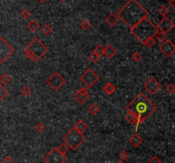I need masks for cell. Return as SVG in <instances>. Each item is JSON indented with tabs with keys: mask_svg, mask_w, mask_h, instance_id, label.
Returning <instances> with one entry per match:
<instances>
[{
	"mask_svg": "<svg viewBox=\"0 0 175 163\" xmlns=\"http://www.w3.org/2000/svg\"><path fill=\"white\" fill-rule=\"evenodd\" d=\"M160 51L165 55L167 57H170L175 52V45L169 39H166L165 41L160 45Z\"/></svg>",
	"mask_w": 175,
	"mask_h": 163,
	"instance_id": "8fae6325",
	"label": "cell"
},
{
	"mask_svg": "<svg viewBox=\"0 0 175 163\" xmlns=\"http://www.w3.org/2000/svg\"><path fill=\"white\" fill-rule=\"evenodd\" d=\"M116 49L114 47L113 45L109 44V45H107L105 48H104V55L107 58H112L116 54Z\"/></svg>",
	"mask_w": 175,
	"mask_h": 163,
	"instance_id": "9a60e30c",
	"label": "cell"
},
{
	"mask_svg": "<svg viewBox=\"0 0 175 163\" xmlns=\"http://www.w3.org/2000/svg\"><path fill=\"white\" fill-rule=\"evenodd\" d=\"M8 93L9 92L5 89V87L0 85V101L4 100L5 97L8 96Z\"/></svg>",
	"mask_w": 175,
	"mask_h": 163,
	"instance_id": "83f0119b",
	"label": "cell"
},
{
	"mask_svg": "<svg viewBox=\"0 0 175 163\" xmlns=\"http://www.w3.org/2000/svg\"><path fill=\"white\" fill-rule=\"evenodd\" d=\"M49 51L48 47L38 38H34L24 48L26 56L33 62H38Z\"/></svg>",
	"mask_w": 175,
	"mask_h": 163,
	"instance_id": "277c9868",
	"label": "cell"
},
{
	"mask_svg": "<svg viewBox=\"0 0 175 163\" xmlns=\"http://www.w3.org/2000/svg\"><path fill=\"white\" fill-rule=\"evenodd\" d=\"M81 80L86 87H92L99 80V76L91 68H88L81 76Z\"/></svg>",
	"mask_w": 175,
	"mask_h": 163,
	"instance_id": "9c48e42d",
	"label": "cell"
},
{
	"mask_svg": "<svg viewBox=\"0 0 175 163\" xmlns=\"http://www.w3.org/2000/svg\"><path fill=\"white\" fill-rule=\"evenodd\" d=\"M156 38H157V40L160 42L161 44H162L164 41H165L166 39H167V36H166L165 34H163L162 32L161 31H158L157 33H156V36H155Z\"/></svg>",
	"mask_w": 175,
	"mask_h": 163,
	"instance_id": "cb8c5ba5",
	"label": "cell"
},
{
	"mask_svg": "<svg viewBox=\"0 0 175 163\" xmlns=\"http://www.w3.org/2000/svg\"><path fill=\"white\" fill-rule=\"evenodd\" d=\"M104 47L103 45H101V44H98L96 48H95L94 51L96 54H97V55H99L100 57H102V55H104Z\"/></svg>",
	"mask_w": 175,
	"mask_h": 163,
	"instance_id": "d6a6232c",
	"label": "cell"
},
{
	"mask_svg": "<svg viewBox=\"0 0 175 163\" xmlns=\"http://www.w3.org/2000/svg\"><path fill=\"white\" fill-rule=\"evenodd\" d=\"M169 5H170L172 8H174L175 7V0H170V1H169Z\"/></svg>",
	"mask_w": 175,
	"mask_h": 163,
	"instance_id": "ab89813d",
	"label": "cell"
},
{
	"mask_svg": "<svg viewBox=\"0 0 175 163\" xmlns=\"http://www.w3.org/2000/svg\"><path fill=\"white\" fill-rule=\"evenodd\" d=\"M52 28L49 24H45L43 26L42 28V33L45 35H49L51 34Z\"/></svg>",
	"mask_w": 175,
	"mask_h": 163,
	"instance_id": "1f68e13d",
	"label": "cell"
},
{
	"mask_svg": "<svg viewBox=\"0 0 175 163\" xmlns=\"http://www.w3.org/2000/svg\"><path fill=\"white\" fill-rule=\"evenodd\" d=\"M144 89L150 93V95H155L161 89V84L156 80L155 78H150L148 81L144 85Z\"/></svg>",
	"mask_w": 175,
	"mask_h": 163,
	"instance_id": "30bf717a",
	"label": "cell"
},
{
	"mask_svg": "<svg viewBox=\"0 0 175 163\" xmlns=\"http://www.w3.org/2000/svg\"><path fill=\"white\" fill-rule=\"evenodd\" d=\"M10 81H11V78L7 73H4V74H2L0 76V84H1V86H5L9 85Z\"/></svg>",
	"mask_w": 175,
	"mask_h": 163,
	"instance_id": "44dd1931",
	"label": "cell"
},
{
	"mask_svg": "<svg viewBox=\"0 0 175 163\" xmlns=\"http://www.w3.org/2000/svg\"><path fill=\"white\" fill-rule=\"evenodd\" d=\"M21 95L25 97H28L31 94H32V90L30 89V87L29 86H24L21 90Z\"/></svg>",
	"mask_w": 175,
	"mask_h": 163,
	"instance_id": "484cf974",
	"label": "cell"
},
{
	"mask_svg": "<svg viewBox=\"0 0 175 163\" xmlns=\"http://www.w3.org/2000/svg\"><path fill=\"white\" fill-rule=\"evenodd\" d=\"M34 129L38 133H42L45 130V126L44 125V123H42V122H38V123H37V125L35 126Z\"/></svg>",
	"mask_w": 175,
	"mask_h": 163,
	"instance_id": "f1b7e54d",
	"label": "cell"
},
{
	"mask_svg": "<svg viewBox=\"0 0 175 163\" xmlns=\"http://www.w3.org/2000/svg\"><path fill=\"white\" fill-rule=\"evenodd\" d=\"M125 119L127 121V123L131 124V125H135L137 122V116L131 112H128L127 115L125 117Z\"/></svg>",
	"mask_w": 175,
	"mask_h": 163,
	"instance_id": "d6986e66",
	"label": "cell"
},
{
	"mask_svg": "<svg viewBox=\"0 0 175 163\" xmlns=\"http://www.w3.org/2000/svg\"><path fill=\"white\" fill-rule=\"evenodd\" d=\"M14 48L4 38H0V63H4L14 53Z\"/></svg>",
	"mask_w": 175,
	"mask_h": 163,
	"instance_id": "52a82bcc",
	"label": "cell"
},
{
	"mask_svg": "<svg viewBox=\"0 0 175 163\" xmlns=\"http://www.w3.org/2000/svg\"><path fill=\"white\" fill-rule=\"evenodd\" d=\"M158 31H161L163 34H167L174 28V23L167 17H164L156 26Z\"/></svg>",
	"mask_w": 175,
	"mask_h": 163,
	"instance_id": "7c38bea8",
	"label": "cell"
},
{
	"mask_svg": "<svg viewBox=\"0 0 175 163\" xmlns=\"http://www.w3.org/2000/svg\"><path fill=\"white\" fill-rule=\"evenodd\" d=\"M43 160L45 163H65L67 157L65 155L60 153L57 148L55 147L44 156Z\"/></svg>",
	"mask_w": 175,
	"mask_h": 163,
	"instance_id": "8992f818",
	"label": "cell"
},
{
	"mask_svg": "<svg viewBox=\"0 0 175 163\" xmlns=\"http://www.w3.org/2000/svg\"><path fill=\"white\" fill-rule=\"evenodd\" d=\"M158 13L161 15H162L163 17H167L168 15V14L170 13V10L167 6H161L158 10Z\"/></svg>",
	"mask_w": 175,
	"mask_h": 163,
	"instance_id": "7402d4cb",
	"label": "cell"
},
{
	"mask_svg": "<svg viewBox=\"0 0 175 163\" xmlns=\"http://www.w3.org/2000/svg\"><path fill=\"white\" fill-rule=\"evenodd\" d=\"M91 26V22L89 21V20L84 19L82 21H81V27L84 29V30H88V29H90Z\"/></svg>",
	"mask_w": 175,
	"mask_h": 163,
	"instance_id": "4dcf8cb0",
	"label": "cell"
},
{
	"mask_svg": "<svg viewBox=\"0 0 175 163\" xmlns=\"http://www.w3.org/2000/svg\"><path fill=\"white\" fill-rule=\"evenodd\" d=\"M89 96H90V93H89V91L86 87H81V89L76 91L74 95V97L75 98V100L81 104L85 103L86 100L89 98Z\"/></svg>",
	"mask_w": 175,
	"mask_h": 163,
	"instance_id": "4fadbf2b",
	"label": "cell"
},
{
	"mask_svg": "<svg viewBox=\"0 0 175 163\" xmlns=\"http://www.w3.org/2000/svg\"><path fill=\"white\" fill-rule=\"evenodd\" d=\"M0 163H16L10 156H6Z\"/></svg>",
	"mask_w": 175,
	"mask_h": 163,
	"instance_id": "f35d334b",
	"label": "cell"
},
{
	"mask_svg": "<svg viewBox=\"0 0 175 163\" xmlns=\"http://www.w3.org/2000/svg\"><path fill=\"white\" fill-rule=\"evenodd\" d=\"M21 15L22 18H24V19H28V18H29V17H30L31 13H30V11H29L28 10L25 9V10H23L22 11H21Z\"/></svg>",
	"mask_w": 175,
	"mask_h": 163,
	"instance_id": "8d00e7d4",
	"label": "cell"
},
{
	"mask_svg": "<svg viewBox=\"0 0 175 163\" xmlns=\"http://www.w3.org/2000/svg\"><path fill=\"white\" fill-rule=\"evenodd\" d=\"M62 140L69 148H71L73 150H76L85 142V137L83 133L79 132L73 127L62 138Z\"/></svg>",
	"mask_w": 175,
	"mask_h": 163,
	"instance_id": "5b68a950",
	"label": "cell"
},
{
	"mask_svg": "<svg viewBox=\"0 0 175 163\" xmlns=\"http://www.w3.org/2000/svg\"><path fill=\"white\" fill-rule=\"evenodd\" d=\"M116 163H125V162H124V161H121V160H120V161H117Z\"/></svg>",
	"mask_w": 175,
	"mask_h": 163,
	"instance_id": "60d3db41",
	"label": "cell"
},
{
	"mask_svg": "<svg viewBox=\"0 0 175 163\" xmlns=\"http://www.w3.org/2000/svg\"><path fill=\"white\" fill-rule=\"evenodd\" d=\"M157 32V27L150 20L148 19V17L141 21L137 26L131 29V33L133 36L142 44H144L147 38L155 37Z\"/></svg>",
	"mask_w": 175,
	"mask_h": 163,
	"instance_id": "3957f363",
	"label": "cell"
},
{
	"mask_svg": "<svg viewBox=\"0 0 175 163\" xmlns=\"http://www.w3.org/2000/svg\"><path fill=\"white\" fill-rule=\"evenodd\" d=\"M132 58H133L135 62H139V61L141 60V58H142V56H141V54L138 52V51H135V52H133Z\"/></svg>",
	"mask_w": 175,
	"mask_h": 163,
	"instance_id": "d590c367",
	"label": "cell"
},
{
	"mask_svg": "<svg viewBox=\"0 0 175 163\" xmlns=\"http://www.w3.org/2000/svg\"><path fill=\"white\" fill-rule=\"evenodd\" d=\"M27 28H28L29 31H31V32H36L37 30L39 28V24H38V22L35 21V20H32V21H30L28 25H27Z\"/></svg>",
	"mask_w": 175,
	"mask_h": 163,
	"instance_id": "ac0fdd59",
	"label": "cell"
},
{
	"mask_svg": "<svg viewBox=\"0 0 175 163\" xmlns=\"http://www.w3.org/2000/svg\"><path fill=\"white\" fill-rule=\"evenodd\" d=\"M166 91L169 94H173L175 91V86L173 84H168L167 86H166Z\"/></svg>",
	"mask_w": 175,
	"mask_h": 163,
	"instance_id": "e575fe53",
	"label": "cell"
},
{
	"mask_svg": "<svg viewBox=\"0 0 175 163\" xmlns=\"http://www.w3.org/2000/svg\"><path fill=\"white\" fill-rule=\"evenodd\" d=\"M38 1L39 2V3H44V2H45V0H38Z\"/></svg>",
	"mask_w": 175,
	"mask_h": 163,
	"instance_id": "b9f144b4",
	"label": "cell"
},
{
	"mask_svg": "<svg viewBox=\"0 0 175 163\" xmlns=\"http://www.w3.org/2000/svg\"><path fill=\"white\" fill-rule=\"evenodd\" d=\"M143 44L146 45L148 47H153L156 44V40H155V37H151V38H147L146 40L144 42Z\"/></svg>",
	"mask_w": 175,
	"mask_h": 163,
	"instance_id": "4316f807",
	"label": "cell"
},
{
	"mask_svg": "<svg viewBox=\"0 0 175 163\" xmlns=\"http://www.w3.org/2000/svg\"><path fill=\"white\" fill-rule=\"evenodd\" d=\"M103 89H104V92L106 94H108V95H111V94H113L114 92L115 91V86H114L112 83H107Z\"/></svg>",
	"mask_w": 175,
	"mask_h": 163,
	"instance_id": "ffe728a7",
	"label": "cell"
},
{
	"mask_svg": "<svg viewBox=\"0 0 175 163\" xmlns=\"http://www.w3.org/2000/svg\"><path fill=\"white\" fill-rule=\"evenodd\" d=\"M89 59H90L91 62L92 63H97V62H98V61H99L100 59H101V57H100L99 55L96 54L95 52H92L90 55Z\"/></svg>",
	"mask_w": 175,
	"mask_h": 163,
	"instance_id": "f546056e",
	"label": "cell"
},
{
	"mask_svg": "<svg viewBox=\"0 0 175 163\" xmlns=\"http://www.w3.org/2000/svg\"><path fill=\"white\" fill-rule=\"evenodd\" d=\"M105 21H106V22H107L109 26L114 27V26H115V25L118 23L119 17L117 16V15L110 14V15H109L107 17H106Z\"/></svg>",
	"mask_w": 175,
	"mask_h": 163,
	"instance_id": "e0dca14e",
	"label": "cell"
},
{
	"mask_svg": "<svg viewBox=\"0 0 175 163\" xmlns=\"http://www.w3.org/2000/svg\"><path fill=\"white\" fill-rule=\"evenodd\" d=\"M161 160L158 156H156V155H154V156H152L151 158L149 160V163H161Z\"/></svg>",
	"mask_w": 175,
	"mask_h": 163,
	"instance_id": "74e56055",
	"label": "cell"
},
{
	"mask_svg": "<svg viewBox=\"0 0 175 163\" xmlns=\"http://www.w3.org/2000/svg\"><path fill=\"white\" fill-rule=\"evenodd\" d=\"M143 139L137 133H135V134L132 135L130 138H129V143L131 144V145L134 147V148H137V147H139L141 144L143 143Z\"/></svg>",
	"mask_w": 175,
	"mask_h": 163,
	"instance_id": "5bb4252c",
	"label": "cell"
},
{
	"mask_svg": "<svg viewBox=\"0 0 175 163\" xmlns=\"http://www.w3.org/2000/svg\"><path fill=\"white\" fill-rule=\"evenodd\" d=\"M59 1H61V2H62V3H63V2H65L66 0H59Z\"/></svg>",
	"mask_w": 175,
	"mask_h": 163,
	"instance_id": "7bdbcfd3",
	"label": "cell"
},
{
	"mask_svg": "<svg viewBox=\"0 0 175 163\" xmlns=\"http://www.w3.org/2000/svg\"><path fill=\"white\" fill-rule=\"evenodd\" d=\"M127 110L137 116V122L135 124V131L137 132L138 126L156 110V106L144 93H139L127 106Z\"/></svg>",
	"mask_w": 175,
	"mask_h": 163,
	"instance_id": "7a4b0ae2",
	"label": "cell"
},
{
	"mask_svg": "<svg viewBox=\"0 0 175 163\" xmlns=\"http://www.w3.org/2000/svg\"><path fill=\"white\" fill-rule=\"evenodd\" d=\"M119 19L122 20L128 28L133 29L141 21L149 16V13L137 0H129L117 13Z\"/></svg>",
	"mask_w": 175,
	"mask_h": 163,
	"instance_id": "6da1fadb",
	"label": "cell"
},
{
	"mask_svg": "<svg viewBox=\"0 0 175 163\" xmlns=\"http://www.w3.org/2000/svg\"><path fill=\"white\" fill-rule=\"evenodd\" d=\"M46 82H47L48 86L52 88L54 91H58L64 86L66 81H65L64 78L59 73L55 72L48 78Z\"/></svg>",
	"mask_w": 175,
	"mask_h": 163,
	"instance_id": "ba28073f",
	"label": "cell"
},
{
	"mask_svg": "<svg viewBox=\"0 0 175 163\" xmlns=\"http://www.w3.org/2000/svg\"><path fill=\"white\" fill-rule=\"evenodd\" d=\"M88 110L92 115H96L97 114H98V112H99V107L97 105L96 103H93V104H91L88 108Z\"/></svg>",
	"mask_w": 175,
	"mask_h": 163,
	"instance_id": "603a6c76",
	"label": "cell"
},
{
	"mask_svg": "<svg viewBox=\"0 0 175 163\" xmlns=\"http://www.w3.org/2000/svg\"><path fill=\"white\" fill-rule=\"evenodd\" d=\"M119 157H120V160H121V161H126L129 157V154L126 150H122L119 155Z\"/></svg>",
	"mask_w": 175,
	"mask_h": 163,
	"instance_id": "836d02e7",
	"label": "cell"
},
{
	"mask_svg": "<svg viewBox=\"0 0 175 163\" xmlns=\"http://www.w3.org/2000/svg\"><path fill=\"white\" fill-rule=\"evenodd\" d=\"M57 149L59 150L60 153H62V155H66V154L69 151V147H68L66 144H61L59 147H57Z\"/></svg>",
	"mask_w": 175,
	"mask_h": 163,
	"instance_id": "d4e9b609",
	"label": "cell"
},
{
	"mask_svg": "<svg viewBox=\"0 0 175 163\" xmlns=\"http://www.w3.org/2000/svg\"><path fill=\"white\" fill-rule=\"evenodd\" d=\"M74 128L76 131H78L79 132L83 133L85 131L87 130V128H88V126H87V124L85 123L84 120H80L76 122V124L74 125Z\"/></svg>",
	"mask_w": 175,
	"mask_h": 163,
	"instance_id": "2e32d148",
	"label": "cell"
}]
</instances>
